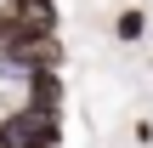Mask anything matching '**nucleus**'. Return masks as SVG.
Returning a JSON list of instances; mask_svg holds the SVG:
<instances>
[{
	"label": "nucleus",
	"instance_id": "5",
	"mask_svg": "<svg viewBox=\"0 0 153 148\" xmlns=\"http://www.w3.org/2000/svg\"><path fill=\"white\" fill-rule=\"evenodd\" d=\"M23 148H45V143H23Z\"/></svg>",
	"mask_w": 153,
	"mask_h": 148
},
{
	"label": "nucleus",
	"instance_id": "4",
	"mask_svg": "<svg viewBox=\"0 0 153 148\" xmlns=\"http://www.w3.org/2000/svg\"><path fill=\"white\" fill-rule=\"evenodd\" d=\"M0 148H17V137L6 131V120H0Z\"/></svg>",
	"mask_w": 153,
	"mask_h": 148
},
{
	"label": "nucleus",
	"instance_id": "2",
	"mask_svg": "<svg viewBox=\"0 0 153 148\" xmlns=\"http://www.w3.org/2000/svg\"><path fill=\"white\" fill-rule=\"evenodd\" d=\"M17 103H28V108H40V114H62V108H68V80H62V68L28 74L23 91H17Z\"/></svg>",
	"mask_w": 153,
	"mask_h": 148
},
{
	"label": "nucleus",
	"instance_id": "3",
	"mask_svg": "<svg viewBox=\"0 0 153 148\" xmlns=\"http://www.w3.org/2000/svg\"><path fill=\"white\" fill-rule=\"evenodd\" d=\"M114 40H119V46H142V40H148V11H142V6H125V11L114 17Z\"/></svg>",
	"mask_w": 153,
	"mask_h": 148
},
{
	"label": "nucleus",
	"instance_id": "1",
	"mask_svg": "<svg viewBox=\"0 0 153 148\" xmlns=\"http://www.w3.org/2000/svg\"><path fill=\"white\" fill-rule=\"evenodd\" d=\"M0 120H6V131L17 137V148H23V143L62 148V114H40V108H28V103H11Z\"/></svg>",
	"mask_w": 153,
	"mask_h": 148
}]
</instances>
